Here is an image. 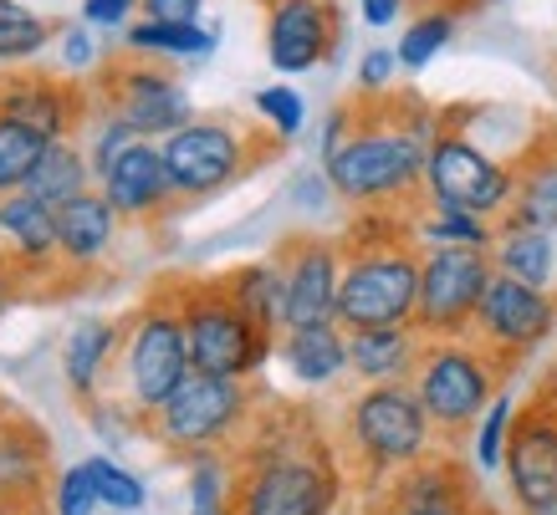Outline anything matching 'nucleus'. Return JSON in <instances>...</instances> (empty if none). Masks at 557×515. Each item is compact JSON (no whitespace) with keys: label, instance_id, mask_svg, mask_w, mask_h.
I'll list each match as a JSON object with an SVG mask.
<instances>
[{"label":"nucleus","instance_id":"f257e3e1","mask_svg":"<svg viewBox=\"0 0 557 515\" xmlns=\"http://www.w3.org/2000/svg\"><path fill=\"white\" fill-rule=\"evenodd\" d=\"M231 515H333L348 485L338 439H327L312 409L267 399L240 439Z\"/></svg>","mask_w":557,"mask_h":515},{"label":"nucleus","instance_id":"f03ea898","mask_svg":"<svg viewBox=\"0 0 557 515\" xmlns=\"http://www.w3.org/2000/svg\"><path fill=\"white\" fill-rule=\"evenodd\" d=\"M354 108V138L338 149V159L322 164L333 200L354 204V210H420L440 113L424 108L420 92H399L394 102L363 98Z\"/></svg>","mask_w":557,"mask_h":515},{"label":"nucleus","instance_id":"7ed1b4c3","mask_svg":"<svg viewBox=\"0 0 557 515\" xmlns=\"http://www.w3.org/2000/svg\"><path fill=\"white\" fill-rule=\"evenodd\" d=\"M414 210H358L343 240L338 327H409L420 306V255Z\"/></svg>","mask_w":557,"mask_h":515},{"label":"nucleus","instance_id":"20e7f679","mask_svg":"<svg viewBox=\"0 0 557 515\" xmlns=\"http://www.w3.org/2000/svg\"><path fill=\"white\" fill-rule=\"evenodd\" d=\"M435 449L445 444H440L435 424L424 414L414 382H363L354 399L343 403L338 454L358 490H373L388 475L420 465Z\"/></svg>","mask_w":557,"mask_h":515},{"label":"nucleus","instance_id":"39448f33","mask_svg":"<svg viewBox=\"0 0 557 515\" xmlns=\"http://www.w3.org/2000/svg\"><path fill=\"white\" fill-rule=\"evenodd\" d=\"M195 378L185 332V306H180V276L159 281L123 322L119 352V399H128L138 418L159 414L164 403Z\"/></svg>","mask_w":557,"mask_h":515},{"label":"nucleus","instance_id":"423d86ee","mask_svg":"<svg viewBox=\"0 0 557 515\" xmlns=\"http://www.w3.org/2000/svg\"><path fill=\"white\" fill-rule=\"evenodd\" d=\"M517 367L507 357H496L491 348H481L475 337H440V342H424L420 367L409 382H414L424 414L435 424L440 444L456 449L481 424V414L491 409V399L502 393V382Z\"/></svg>","mask_w":557,"mask_h":515},{"label":"nucleus","instance_id":"0eeeda50","mask_svg":"<svg viewBox=\"0 0 557 515\" xmlns=\"http://www.w3.org/2000/svg\"><path fill=\"white\" fill-rule=\"evenodd\" d=\"M261 393L246 378H195L174 393L159 414H149V434L159 444L180 454V460H200V454H236L240 439L251 434L256 414H261Z\"/></svg>","mask_w":557,"mask_h":515},{"label":"nucleus","instance_id":"6e6552de","mask_svg":"<svg viewBox=\"0 0 557 515\" xmlns=\"http://www.w3.org/2000/svg\"><path fill=\"white\" fill-rule=\"evenodd\" d=\"M159 153H164V168H170L174 200L200 204L225 194L251 168L271 164L282 153V138H261L251 128L231 123V117H189L180 134L159 138Z\"/></svg>","mask_w":557,"mask_h":515},{"label":"nucleus","instance_id":"1a4fd4ad","mask_svg":"<svg viewBox=\"0 0 557 515\" xmlns=\"http://www.w3.org/2000/svg\"><path fill=\"white\" fill-rule=\"evenodd\" d=\"M180 306H185L195 373H210V378L251 382L282 342V332H267L261 322L240 312L220 276H180Z\"/></svg>","mask_w":557,"mask_h":515},{"label":"nucleus","instance_id":"9d476101","mask_svg":"<svg viewBox=\"0 0 557 515\" xmlns=\"http://www.w3.org/2000/svg\"><path fill=\"white\" fill-rule=\"evenodd\" d=\"M511 194H517V174L511 164L491 159L456 117H440V134L430 143V164H424V204H445V210H471V215L502 219Z\"/></svg>","mask_w":557,"mask_h":515},{"label":"nucleus","instance_id":"9b49d317","mask_svg":"<svg viewBox=\"0 0 557 515\" xmlns=\"http://www.w3.org/2000/svg\"><path fill=\"white\" fill-rule=\"evenodd\" d=\"M363 515H496L475 490V475L466 469L456 449H435L420 465L399 469L363 490Z\"/></svg>","mask_w":557,"mask_h":515},{"label":"nucleus","instance_id":"f8f14e48","mask_svg":"<svg viewBox=\"0 0 557 515\" xmlns=\"http://www.w3.org/2000/svg\"><path fill=\"white\" fill-rule=\"evenodd\" d=\"M491 276V250H424L420 255V306H414V327L430 342L440 337H471L475 306L486 297Z\"/></svg>","mask_w":557,"mask_h":515},{"label":"nucleus","instance_id":"ddd939ff","mask_svg":"<svg viewBox=\"0 0 557 515\" xmlns=\"http://www.w3.org/2000/svg\"><path fill=\"white\" fill-rule=\"evenodd\" d=\"M92 102L108 108L113 117H123V123H128L138 138H149V143L180 134L189 117H195L189 92L174 83L159 62H149V56H119V62H108V67L98 72V98Z\"/></svg>","mask_w":557,"mask_h":515},{"label":"nucleus","instance_id":"4468645a","mask_svg":"<svg viewBox=\"0 0 557 515\" xmlns=\"http://www.w3.org/2000/svg\"><path fill=\"white\" fill-rule=\"evenodd\" d=\"M471 337L511 367H522L532 352H542L557 337V291L511 281V276H491L486 297L475 306Z\"/></svg>","mask_w":557,"mask_h":515},{"label":"nucleus","instance_id":"2eb2a0df","mask_svg":"<svg viewBox=\"0 0 557 515\" xmlns=\"http://www.w3.org/2000/svg\"><path fill=\"white\" fill-rule=\"evenodd\" d=\"M507 490L517 511H537L557 500V373L532 388L517 409L507 439Z\"/></svg>","mask_w":557,"mask_h":515},{"label":"nucleus","instance_id":"dca6fc26","mask_svg":"<svg viewBox=\"0 0 557 515\" xmlns=\"http://www.w3.org/2000/svg\"><path fill=\"white\" fill-rule=\"evenodd\" d=\"M276 266L287 286L282 332L292 327H327L338 322V286H343V240L338 235L302 230L276 246Z\"/></svg>","mask_w":557,"mask_h":515},{"label":"nucleus","instance_id":"f3484780","mask_svg":"<svg viewBox=\"0 0 557 515\" xmlns=\"http://www.w3.org/2000/svg\"><path fill=\"white\" fill-rule=\"evenodd\" d=\"M0 117H11L21 128L41 134L47 143H57V138H77V128H87L92 98L57 72L16 67L0 77Z\"/></svg>","mask_w":557,"mask_h":515},{"label":"nucleus","instance_id":"a211bd4d","mask_svg":"<svg viewBox=\"0 0 557 515\" xmlns=\"http://www.w3.org/2000/svg\"><path fill=\"white\" fill-rule=\"evenodd\" d=\"M343 41L338 0H271L267 5V62L282 77L322 67Z\"/></svg>","mask_w":557,"mask_h":515},{"label":"nucleus","instance_id":"6ab92c4d","mask_svg":"<svg viewBox=\"0 0 557 515\" xmlns=\"http://www.w3.org/2000/svg\"><path fill=\"white\" fill-rule=\"evenodd\" d=\"M0 266H11L26 281V291L51 281L62 271V240H57V210H47L32 194L0 200Z\"/></svg>","mask_w":557,"mask_h":515},{"label":"nucleus","instance_id":"aec40b11","mask_svg":"<svg viewBox=\"0 0 557 515\" xmlns=\"http://www.w3.org/2000/svg\"><path fill=\"white\" fill-rule=\"evenodd\" d=\"M98 189L123 215V225H149V219H159L170 204H180L174 200L170 168H164V153H159V143H149V138H138L119 164L102 168Z\"/></svg>","mask_w":557,"mask_h":515},{"label":"nucleus","instance_id":"412c9836","mask_svg":"<svg viewBox=\"0 0 557 515\" xmlns=\"http://www.w3.org/2000/svg\"><path fill=\"white\" fill-rule=\"evenodd\" d=\"M51 480V439L32 418L0 409V505L36 511Z\"/></svg>","mask_w":557,"mask_h":515},{"label":"nucleus","instance_id":"4be33fe9","mask_svg":"<svg viewBox=\"0 0 557 515\" xmlns=\"http://www.w3.org/2000/svg\"><path fill=\"white\" fill-rule=\"evenodd\" d=\"M511 174H517V194L496 225L502 230H557V123H547L511 159Z\"/></svg>","mask_w":557,"mask_h":515},{"label":"nucleus","instance_id":"5701e85b","mask_svg":"<svg viewBox=\"0 0 557 515\" xmlns=\"http://www.w3.org/2000/svg\"><path fill=\"white\" fill-rule=\"evenodd\" d=\"M123 230V215L108 204L102 189H87L72 204L57 210V240H62V271L72 276H92V271L113 255Z\"/></svg>","mask_w":557,"mask_h":515},{"label":"nucleus","instance_id":"b1692460","mask_svg":"<svg viewBox=\"0 0 557 515\" xmlns=\"http://www.w3.org/2000/svg\"><path fill=\"white\" fill-rule=\"evenodd\" d=\"M123 352V322L113 316H83L62 342V378L83 403L102 399V382L119 373Z\"/></svg>","mask_w":557,"mask_h":515},{"label":"nucleus","instance_id":"393cba45","mask_svg":"<svg viewBox=\"0 0 557 515\" xmlns=\"http://www.w3.org/2000/svg\"><path fill=\"white\" fill-rule=\"evenodd\" d=\"M430 337L409 327H358L348 332V373L358 382H409Z\"/></svg>","mask_w":557,"mask_h":515},{"label":"nucleus","instance_id":"a878e982","mask_svg":"<svg viewBox=\"0 0 557 515\" xmlns=\"http://www.w3.org/2000/svg\"><path fill=\"white\" fill-rule=\"evenodd\" d=\"M276 352H282L287 373L302 388H327V382H338L348 373V327H338V322H327V327H292V332H282Z\"/></svg>","mask_w":557,"mask_h":515},{"label":"nucleus","instance_id":"bb28decb","mask_svg":"<svg viewBox=\"0 0 557 515\" xmlns=\"http://www.w3.org/2000/svg\"><path fill=\"white\" fill-rule=\"evenodd\" d=\"M87 189H98V174H92L87 149L77 143V138H57V143H47L32 184H26V194L41 200L47 210H62V204H72L77 194H87Z\"/></svg>","mask_w":557,"mask_h":515},{"label":"nucleus","instance_id":"cd10ccee","mask_svg":"<svg viewBox=\"0 0 557 515\" xmlns=\"http://www.w3.org/2000/svg\"><path fill=\"white\" fill-rule=\"evenodd\" d=\"M491 266H496V276H511V281H527V286L553 291V281H557V240H553V230H502V225H496Z\"/></svg>","mask_w":557,"mask_h":515},{"label":"nucleus","instance_id":"c85d7f7f","mask_svg":"<svg viewBox=\"0 0 557 515\" xmlns=\"http://www.w3.org/2000/svg\"><path fill=\"white\" fill-rule=\"evenodd\" d=\"M220 281H225L231 301H236V306L251 316V322H261L267 332H282V306H287V286H282V266H276V255L220 271Z\"/></svg>","mask_w":557,"mask_h":515},{"label":"nucleus","instance_id":"c756f323","mask_svg":"<svg viewBox=\"0 0 557 515\" xmlns=\"http://www.w3.org/2000/svg\"><path fill=\"white\" fill-rule=\"evenodd\" d=\"M128 51L134 56H149V62H195V56H210L220 36L200 21H149L138 16L128 26Z\"/></svg>","mask_w":557,"mask_h":515},{"label":"nucleus","instance_id":"7c9ffc66","mask_svg":"<svg viewBox=\"0 0 557 515\" xmlns=\"http://www.w3.org/2000/svg\"><path fill=\"white\" fill-rule=\"evenodd\" d=\"M414 246L420 250H491L496 246V219L486 215H471V210H445V204H420L414 215Z\"/></svg>","mask_w":557,"mask_h":515},{"label":"nucleus","instance_id":"2f4dec72","mask_svg":"<svg viewBox=\"0 0 557 515\" xmlns=\"http://www.w3.org/2000/svg\"><path fill=\"white\" fill-rule=\"evenodd\" d=\"M51 41V21L21 0H0V67L16 72L32 56H41Z\"/></svg>","mask_w":557,"mask_h":515},{"label":"nucleus","instance_id":"473e14b6","mask_svg":"<svg viewBox=\"0 0 557 515\" xmlns=\"http://www.w3.org/2000/svg\"><path fill=\"white\" fill-rule=\"evenodd\" d=\"M450 41H456V5H430L424 16H414L405 26V36H399L394 56H399V67L424 72L440 51L450 47Z\"/></svg>","mask_w":557,"mask_h":515},{"label":"nucleus","instance_id":"72a5a7b5","mask_svg":"<svg viewBox=\"0 0 557 515\" xmlns=\"http://www.w3.org/2000/svg\"><path fill=\"white\" fill-rule=\"evenodd\" d=\"M41 153H47V138L11 123V117H0V200L5 194H26Z\"/></svg>","mask_w":557,"mask_h":515},{"label":"nucleus","instance_id":"f704fd0d","mask_svg":"<svg viewBox=\"0 0 557 515\" xmlns=\"http://www.w3.org/2000/svg\"><path fill=\"white\" fill-rule=\"evenodd\" d=\"M511 418H517V399H511L507 388L491 399V409L481 414V424L471 429V465L481 475H496V469L507 465V439H511Z\"/></svg>","mask_w":557,"mask_h":515},{"label":"nucleus","instance_id":"c9c22d12","mask_svg":"<svg viewBox=\"0 0 557 515\" xmlns=\"http://www.w3.org/2000/svg\"><path fill=\"white\" fill-rule=\"evenodd\" d=\"M87 480H92V490H98L102 511H119V515H134L149 505V490H144V480H138L134 469H123L119 460H108V454H87L83 460Z\"/></svg>","mask_w":557,"mask_h":515},{"label":"nucleus","instance_id":"e433bc0d","mask_svg":"<svg viewBox=\"0 0 557 515\" xmlns=\"http://www.w3.org/2000/svg\"><path fill=\"white\" fill-rule=\"evenodd\" d=\"M231 490H236V460L231 454L189 460V511H231Z\"/></svg>","mask_w":557,"mask_h":515},{"label":"nucleus","instance_id":"4c0bfd02","mask_svg":"<svg viewBox=\"0 0 557 515\" xmlns=\"http://www.w3.org/2000/svg\"><path fill=\"white\" fill-rule=\"evenodd\" d=\"M138 143V134L123 123V117H113L108 108H98L92 102V117H87V164H92V174H102V168H113L123 159V153Z\"/></svg>","mask_w":557,"mask_h":515},{"label":"nucleus","instance_id":"58836bf2","mask_svg":"<svg viewBox=\"0 0 557 515\" xmlns=\"http://www.w3.org/2000/svg\"><path fill=\"white\" fill-rule=\"evenodd\" d=\"M256 113L267 117L271 138L292 143L307 123V102H302V92H292L287 83H276V87H261V92H256Z\"/></svg>","mask_w":557,"mask_h":515},{"label":"nucleus","instance_id":"ea45409f","mask_svg":"<svg viewBox=\"0 0 557 515\" xmlns=\"http://www.w3.org/2000/svg\"><path fill=\"white\" fill-rule=\"evenodd\" d=\"M98 505L102 500H98V490H92L83 465L62 469V475L51 480V515H92Z\"/></svg>","mask_w":557,"mask_h":515},{"label":"nucleus","instance_id":"a19ab883","mask_svg":"<svg viewBox=\"0 0 557 515\" xmlns=\"http://www.w3.org/2000/svg\"><path fill=\"white\" fill-rule=\"evenodd\" d=\"M394 72H399V56L384 47H373L363 51V62H358V92L363 98H384L388 83H394Z\"/></svg>","mask_w":557,"mask_h":515},{"label":"nucleus","instance_id":"79ce46f5","mask_svg":"<svg viewBox=\"0 0 557 515\" xmlns=\"http://www.w3.org/2000/svg\"><path fill=\"white\" fill-rule=\"evenodd\" d=\"M62 67H72V72L98 67V41L87 36V26H67L62 32Z\"/></svg>","mask_w":557,"mask_h":515},{"label":"nucleus","instance_id":"37998d69","mask_svg":"<svg viewBox=\"0 0 557 515\" xmlns=\"http://www.w3.org/2000/svg\"><path fill=\"white\" fill-rule=\"evenodd\" d=\"M354 123H358V108H354V102L327 113V128H322V164H327V159H338V149L348 143V138H354Z\"/></svg>","mask_w":557,"mask_h":515},{"label":"nucleus","instance_id":"c03bdc74","mask_svg":"<svg viewBox=\"0 0 557 515\" xmlns=\"http://www.w3.org/2000/svg\"><path fill=\"white\" fill-rule=\"evenodd\" d=\"M134 11H144V0H83V26H123Z\"/></svg>","mask_w":557,"mask_h":515},{"label":"nucleus","instance_id":"a18cd8bd","mask_svg":"<svg viewBox=\"0 0 557 515\" xmlns=\"http://www.w3.org/2000/svg\"><path fill=\"white\" fill-rule=\"evenodd\" d=\"M205 0H144V16L149 21H200Z\"/></svg>","mask_w":557,"mask_h":515},{"label":"nucleus","instance_id":"49530a36","mask_svg":"<svg viewBox=\"0 0 557 515\" xmlns=\"http://www.w3.org/2000/svg\"><path fill=\"white\" fill-rule=\"evenodd\" d=\"M358 16L369 21V26H394V21L405 16V0H358Z\"/></svg>","mask_w":557,"mask_h":515},{"label":"nucleus","instance_id":"de8ad7c7","mask_svg":"<svg viewBox=\"0 0 557 515\" xmlns=\"http://www.w3.org/2000/svg\"><path fill=\"white\" fill-rule=\"evenodd\" d=\"M21 291H26V281H21V276H16L11 266H0V316H5L11 306H16Z\"/></svg>","mask_w":557,"mask_h":515},{"label":"nucleus","instance_id":"09e8293b","mask_svg":"<svg viewBox=\"0 0 557 515\" xmlns=\"http://www.w3.org/2000/svg\"><path fill=\"white\" fill-rule=\"evenodd\" d=\"M517 515H557V500L553 505H537V511H517Z\"/></svg>","mask_w":557,"mask_h":515},{"label":"nucleus","instance_id":"8fccbe9b","mask_svg":"<svg viewBox=\"0 0 557 515\" xmlns=\"http://www.w3.org/2000/svg\"><path fill=\"white\" fill-rule=\"evenodd\" d=\"M0 515H36V511H21V505H0Z\"/></svg>","mask_w":557,"mask_h":515},{"label":"nucleus","instance_id":"3c124183","mask_svg":"<svg viewBox=\"0 0 557 515\" xmlns=\"http://www.w3.org/2000/svg\"><path fill=\"white\" fill-rule=\"evenodd\" d=\"M189 515H231V511H189Z\"/></svg>","mask_w":557,"mask_h":515},{"label":"nucleus","instance_id":"603ef678","mask_svg":"<svg viewBox=\"0 0 557 515\" xmlns=\"http://www.w3.org/2000/svg\"><path fill=\"white\" fill-rule=\"evenodd\" d=\"M267 5H271V0H267Z\"/></svg>","mask_w":557,"mask_h":515}]
</instances>
